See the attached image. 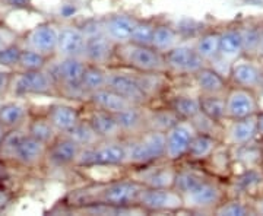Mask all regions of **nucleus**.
<instances>
[{"label": "nucleus", "instance_id": "f257e3e1", "mask_svg": "<svg viewBox=\"0 0 263 216\" xmlns=\"http://www.w3.org/2000/svg\"><path fill=\"white\" fill-rule=\"evenodd\" d=\"M126 167L139 168L165 161V133L146 129L141 134L126 138Z\"/></svg>", "mask_w": 263, "mask_h": 216}, {"label": "nucleus", "instance_id": "f03ea898", "mask_svg": "<svg viewBox=\"0 0 263 216\" xmlns=\"http://www.w3.org/2000/svg\"><path fill=\"white\" fill-rule=\"evenodd\" d=\"M142 186L133 179H117L105 184L97 186V191L86 194L81 205H95L103 203L111 207L138 206V199L141 194Z\"/></svg>", "mask_w": 263, "mask_h": 216}, {"label": "nucleus", "instance_id": "7ed1b4c3", "mask_svg": "<svg viewBox=\"0 0 263 216\" xmlns=\"http://www.w3.org/2000/svg\"><path fill=\"white\" fill-rule=\"evenodd\" d=\"M116 60L129 70L141 73H167L164 53L152 46L123 43L116 46Z\"/></svg>", "mask_w": 263, "mask_h": 216}, {"label": "nucleus", "instance_id": "20e7f679", "mask_svg": "<svg viewBox=\"0 0 263 216\" xmlns=\"http://www.w3.org/2000/svg\"><path fill=\"white\" fill-rule=\"evenodd\" d=\"M86 65L82 57H57V62L53 65L48 62L46 69L56 82L59 95H65L70 100L85 96L81 84Z\"/></svg>", "mask_w": 263, "mask_h": 216}, {"label": "nucleus", "instance_id": "39448f33", "mask_svg": "<svg viewBox=\"0 0 263 216\" xmlns=\"http://www.w3.org/2000/svg\"><path fill=\"white\" fill-rule=\"evenodd\" d=\"M92 165H124L126 167V142L124 139L101 141L94 146L81 148L75 167H92Z\"/></svg>", "mask_w": 263, "mask_h": 216}, {"label": "nucleus", "instance_id": "423d86ee", "mask_svg": "<svg viewBox=\"0 0 263 216\" xmlns=\"http://www.w3.org/2000/svg\"><path fill=\"white\" fill-rule=\"evenodd\" d=\"M86 34L84 60L98 66L107 67L116 58V43L104 34L101 21L88 22L84 27Z\"/></svg>", "mask_w": 263, "mask_h": 216}, {"label": "nucleus", "instance_id": "0eeeda50", "mask_svg": "<svg viewBox=\"0 0 263 216\" xmlns=\"http://www.w3.org/2000/svg\"><path fill=\"white\" fill-rule=\"evenodd\" d=\"M226 191L221 188L215 177L208 175L197 186L181 194L183 199V210L190 212H214L224 199Z\"/></svg>", "mask_w": 263, "mask_h": 216}, {"label": "nucleus", "instance_id": "6e6552de", "mask_svg": "<svg viewBox=\"0 0 263 216\" xmlns=\"http://www.w3.org/2000/svg\"><path fill=\"white\" fill-rule=\"evenodd\" d=\"M10 94L15 96H27V95H59L57 86L53 76L47 69L41 70H29L21 72L15 70L10 82Z\"/></svg>", "mask_w": 263, "mask_h": 216}, {"label": "nucleus", "instance_id": "1a4fd4ad", "mask_svg": "<svg viewBox=\"0 0 263 216\" xmlns=\"http://www.w3.org/2000/svg\"><path fill=\"white\" fill-rule=\"evenodd\" d=\"M138 206L145 213L160 212H179L183 210V199L174 188H142Z\"/></svg>", "mask_w": 263, "mask_h": 216}, {"label": "nucleus", "instance_id": "9d476101", "mask_svg": "<svg viewBox=\"0 0 263 216\" xmlns=\"http://www.w3.org/2000/svg\"><path fill=\"white\" fill-rule=\"evenodd\" d=\"M167 73L173 76H193L197 70L206 66V62L199 56L193 46L179 44L164 53Z\"/></svg>", "mask_w": 263, "mask_h": 216}, {"label": "nucleus", "instance_id": "9b49d317", "mask_svg": "<svg viewBox=\"0 0 263 216\" xmlns=\"http://www.w3.org/2000/svg\"><path fill=\"white\" fill-rule=\"evenodd\" d=\"M227 120H237L257 115L260 111L259 98L254 89L231 86L226 92Z\"/></svg>", "mask_w": 263, "mask_h": 216}, {"label": "nucleus", "instance_id": "f8f14e48", "mask_svg": "<svg viewBox=\"0 0 263 216\" xmlns=\"http://www.w3.org/2000/svg\"><path fill=\"white\" fill-rule=\"evenodd\" d=\"M176 174L177 168L173 165V162L167 161V164H162V161H158L145 167L133 168L130 179L141 183L143 187L173 188Z\"/></svg>", "mask_w": 263, "mask_h": 216}, {"label": "nucleus", "instance_id": "ddd939ff", "mask_svg": "<svg viewBox=\"0 0 263 216\" xmlns=\"http://www.w3.org/2000/svg\"><path fill=\"white\" fill-rule=\"evenodd\" d=\"M196 130L190 120H179L165 132V161L177 162L186 158L190 142Z\"/></svg>", "mask_w": 263, "mask_h": 216}, {"label": "nucleus", "instance_id": "4468645a", "mask_svg": "<svg viewBox=\"0 0 263 216\" xmlns=\"http://www.w3.org/2000/svg\"><path fill=\"white\" fill-rule=\"evenodd\" d=\"M59 32H60V28L54 22H50V21L41 22L25 34V37L22 40L24 47L32 48L48 57H54L57 43H59Z\"/></svg>", "mask_w": 263, "mask_h": 216}, {"label": "nucleus", "instance_id": "2eb2a0df", "mask_svg": "<svg viewBox=\"0 0 263 216\" xmlns=\"http://www.w3.org/2000/svg\"><path fill=\"white\" fill-rule=\"evenodd\" d=\"M107 88L113 89L114 92L122 95L124 100H127L135 105H146L149 103V96L143 92L139 82L133 75V72H122L117 69H108V81Z\"/></svg>", "mask_w": 263, "mask_h": 216}, {"label": "nucleus", "instance_id": "dca6fc26", "mask_svg": "<svg viewBox=\"0 0 263 216\" xmlns=\"http://www.w3.org/2000/svg\"><path fill=\"white\" fill-rule=\"evenodd\" d=\"M254 139H260L257 132V115L224 122L221 143L233 148V146L246 145Z\"/></svg>", "mask_w": 263, "mask_h": 216}, {"label": "nucleus", "instance_id": "f3484780", "mask_svg": "<svg viewBox=\"0 0 263 216\" xmlns=\"http://www.w3.org/2000/svg\"><path fill=\"white\" fill-rule=\"evenodd\" d=\"M263 70L257 63H254L252 57L241 56L234 60L230 67L228 82L231 86H241L249 89H256L260 84Z\"/></svg>", "mask_w": 263, "mask_h": 216}, {"label": "nucleus", "instance_id": "a211bd4d", "mask_svg": "<svg viewBox=\"0 0 263 216\" xmlns=\"http://www.w3.org/2000/svg\"><path fill=\"white\" fill-rule=\"evenodd\" d=\"M86 34L79 25H65L59 32L56 56L54 57H82L84 58Z\"/></svg>", "mask_w": 263, "mask_h": 216}, {"label": "nucleus", "instance_id": "6ab92c4d", "mask_svg": "<svg viewBox=\"0 0 263 216\" xmlns=\"http://www.w3.org/2000/svg\"><path fill=\"white\" fill-rule=\"evenodd\" d=\"M81 146L67 134H59L57 139L50 146H47L46 161L54 167H69L75 165Z\"/></svg>", "mask_w": 263, "mask_h": 216}, {"label": "nucleus", "instance_id": "aec40b11", "mask_svg": "<svg viewBox=\"0 0 263 216\" xmlns=\"http://www.w3.org/2000/svg\"><path fill=\"white\" fill-rule=\"evenodd\" d=\"M138 16L132 13H114L107 18L101 19L104 34L110 40H113L116 44L129 43L133 28L138 22Z\"/></svg>", "mask_w": 263, "mask_h": 216}, {"label": "nucleus", "instance_id": "412c9836", "mask_svg": "<svg viewBox=\"0 0 263 216\" xmlns=\"http://www.w3.org/2000/svg\"><path fill=\"white\" fill-rule=\"evenodd\" d=\"M88 123L91 124V127L94 129L97 136L101 141H116V139H123L122 129L120 124L117 122L114 114L107 113L103 110L94 108L89 111L86 117Z\"/></svg>", "mask_w": 263, "mask_h": 216}, {"label": "nucleus", "instance_id": "4be33fe9", "mask_svg": "<svg viewBox=\"0 0 263 216\" xmlns=\"http://www.w3.org/2000/svg\"><path fill=\"white\" fill-rule=\"evenodd\" d=\"M193 77L199 95H226L230 88V82L226 76L218 73L211 66H203L197 70Z\"/></svg>", "mask_w": 263, "mask_h": 216}, {"label": "nucleus", "instance_id": "5701e85b", "mask_svg": "<svg viewBox=\"0 0 263 216\" xmlns=\"http://www.w3.org/2000/svg\"><path fill=\"white\" fill-rule=\"evenodd\" d=\"M120 124L123 139L141 134L146 130V105H129L123 111L116 114Z\"/></svg>", "mask_w": 263, "mask_h": 216}, {"label": "nucleus", "instance_id": "b1692460", "mask_svg": "<svg viewBox=\"0 0 263 216\" xmlns=\"http://www.w3.org/2000/svg\"><path fill=\"white\" fill-rule=\"evenodd\" d=\"M47 146L37 139L31 138L28 133L24 136L18 148L15 164L25 168H35L43 161H46Z\"/></svg>", "mask_w": 263, "mask_h": 216}, {"label": "nucleus", "instance_id": "393cba45", "mask_svg": "<svg viewBox=\"0 0 263 216\" xmlns=\"http://www.w3.org/2000/svg\"><path fill=\"white\" fill-rule=\"evenodd\" d=\"M47 119L60 134L70 132L81 122V111L67 104H51L46 111Z\"/></svg>", "mask_w": 263, "mask_h": 216}, {"label": "nucleus", "instance_id": "a878e982", "mask_svg": "<svg viewBox=\"0 0 263 216\" xmlns=\"http://www.w3.org/2000/svg\"><path fill=\"white\" fill-rule=\"evenodd\" d=\"M86 100H88L91 107L107 111L110 114H114V115L123 111L124 108H127L129 105H132L127 100L123 98L122 95L114 92L113 89H110V88H104V89H100L97 92H92V94L86 96Z\"/></svg>", "mask_w": 263, "mask_h": 216}, {"label": "nucleus", "instance_id": "bb28decb", "mask_svg": "<svg viewBox=\"0 0 263 216\" xmlns=\"http://www.w3.org/2000/svg\"><path fill=\"white\" fill-rule=\"evenodd\" d=\"M231 150V158L233 164L237 162L240 164L245 169L250 168H260L263 164V143L260 139V143L257 139L249 142L246 145L240 146H233L230 148Z\"/></svg>", "mask_w": 263, "mask_h": 216}, {"label": "nucleus", "instance_id": "cd10ccee", "mask_svg": "<svg viewBox=\"0 0 263 216\" xmlns=\"http://www.w3.org/2000/svg\"><path fill=\"white\" fill-rule=\"evenodd\" d=\"M219 56L227 58L228 62H234L241 56H245L243 47V37L238 25L228 27L221 31V41H219Z\"/></svg>", "mask_w": 263, "mask_h": 216}, {"label": "nucleus", "instance_id": "c85d7f7f", "mask_svg": "<svg viewBox=\"0 0 263 216\" xmlns=\"http://www.w3.org/2000/svg\"><path fill=\"white\" fill-rule=\"evenodd\" d=\"M28 105L22 101H10L0 105V126L5 130L24 127L28 120Z\"/></svg>", "mask_w": 263, "mask_h": 216}, {"label": "nucleus", "instance_id": "c756f323", "mask_svg": "<svg viewBox=\"0 0 263 216\" xmlns=\"http://www.w3.org/2000/svg\"><path fill=\"white\" fill-rule=\"evenodd\" d=\"M263 184V169L260 168H250L243 169L233 181L231 187L235 190V198L241 196H249L254 191H257Z\"/></svg>", "mask_w": 263, "mask_h": 216}, {"label": "nucleus", "instance_id": "7c9ffc66", "mask_svg": "<svg viewBox=\"0 0 263 216\" xmlns=\"http://www.w3.org/2000/svg\"><path fill=\"white\" fill-rule=\"evenodd\" d=\"M219 143L221 141L214 136L196 133L195 138L190 142L186 158L190 162H205L212 155V152L218 148Z\"/></svg>", "mask_w": 263, "mask_h": 216}, {"label": "nucleus", "instance_id": "2f4dec72", "mask_svg": "<svg viewBox=\"0 0 263 216\" xmlns=\"http://www.w3.org/2000/svg\"><path fill=\"white\" fill-rule=\"evenodd\" d=\"M183 37L174 25L165 22H157V27L152 37V47L157 48L161 53H167L171 48L181 44Z\"/></svg>", "mask_w": 263, "mask_h": 216}, {"label": "nucleus", "instance_id": "473e14b6", "mask_svg": "<svg viewBox=\"0 0 263 216\" xmlns=\"http://www.w3.org/2000/svg\"><path fill=\"white\" fill-rule=\"evenodd\" d=\"M25 130L31 138L37 139L38 142L44 143L46 146H50L53 142L56 141L57 136L60 133L57 132L56 127L51 124V122L47 119V115H35L31 117L27 122Z\"/></svg>", "mask_w": 263, "mask_h": 216}, {"label": "nucleus", "instance_id": "72a5a7b5", "mask_svg": "<svg viewBox=\"0 0 263 216\" xmlns=\"http://www.w3.org/2000/svg\"><path fill=\"white\" fill-rule=\"evenodd\" d=\"M25 134H27V130H24V127L9 129L5 132L2 142H0V162L15 164L19 145Z\"/></svg>", "mask_w": 263, "mask_h": 216}, {"label": "nucleus", "instance_id": "f704fd0d", "mask_svg": "<svg viewBox=\"0 0 263 216\" xmlns=\"http://www.w3.org/2000/svg\"><path fill=\"white\" fill-rule=\"evenodd\" d=\"M170 108L179 115L180 120H192L200 113V96L199 95H176L168 101Z\"/></svg>", "mask_w": 263, "mask_h": 216}, {"label": "nucleus", "instance_id": "c9c22d12", "mask_svg": "<svg viewBox=\"0 0 263 216\" xmlns=\"http://www.w3.org/2000/svg\"><path fill=\"white\" fill-rule=\"evenodd\" d=\"M107 81H108V69L107 67L88 63L86 69H85L84 77H82V84H81L85 96L107 88Z\"/></svg>", "mask_w": 263, "mask_h": 216}, {"label": "nucleus", "instance_id": "e433bc0d", "mask_svg": "<svg viewBox=\"0 0 263 216\" xmlns=\"http://www.w3.org/2000/svg\"><path fill=\"white\" fill-rule=\"evenodd\" d=\"M203 164H211V175L219 179V177H228L231 172L233 167V158H231V150L230 146H227L224 143H219L212 155L208 158Z\"/></svg>", "mask_w": 263, "mask_h": 216}, {"label": "nucleus", "instance_id": "4c0bfd02", "mask_svg": "<svg viewBox=\"0 0 263 216\" xmlns=\"http://www.w3.org/2000/svg\"><path fill=\"white\" fill-rule=\"evenodd\" d=\"M219 41H221V31H203L196 38L193 47L208 65L211 60L219 56Z\"/></svg>", "mask_w": 263, "mask_h": 216}, {"label": "nucleus", "instance_id": "58836bf2", "mask_svg": "<svg viewBox=\"0 0 263 216\" xmlns=\"http://www.w3.org/2000/svg\"><path fill=\"white\" fill-rule=\"evenodd\" d=\"M179 115L174 113L168 105L164 108L148 110L146 108V129L165 133L179 122Z\"/></svg>", "mask_w": 263, "mask_h": 216}, {"label": "nucleus", "instance_id": "ea45409f", "mask_svg": "<svg viewBox=\"0 0 263 216\" xmlns=\"http://www.w3.org/2000/svg\"><path fill=\"white\" fill-rule=\"evenodd\" d=\"M241 37H243V47L245 56L256 57L260 54V40H262V25L254 22H245L238 25Z\"/></svg>", "mask_w": 263, "mask_h": 216}, {"label": "nucleus", "instance_id": "a19ab883", "mask_svg": "<svg viewBox=\"0 0 263 216\" xmlns=\"http://www.w3.org/2000/svg\"><path fill=\"white\" fill-rule=\"evenodd\" d=\"M200 111L212 120L224 123L227 120L226 95H199Z\"/></svg>", "mask_w": 263, "mask_h": 216}, {"label": "nucleus", "instance_id": "79ce46f5", "mask_svg": "<svg viewBox=\"0 0 263 216\" xmlns=\"http://www.w3.org/2000/svg\"><path fill=\"white\" fill-rule=\"evenodd\" d=\"M50 58L51 57L46 56V54H41V53H38V51L32 50V48L22 47L16 70L29 72V70H41V69H46L48 62H50Z\"/></svg>", "mask_w": 263, "mask_h": 216}, {"label": "nucleus", "instance_id": "37998d69", "mask_svg": "<svg viewBox=\"0 0 263 216\" xmlns=\"http://www.w3.org/2000/svg\"><path fill=\"white\" fill-rule=\"evenodd\" d=\"M214 213L221 216H245L252 215L254 212L252 205L243 202L241 198H235V196H233V198L230 199H224V200L214 209Z\"/></svg>", "mask_w": 263, "mask_h": 216}, {"label": "nucleus", "instance_id": "c03bdc74", "mask_svg": "<svg viewBox=\"0 0 263 216\" xmlns=\"http://www.w3.org/2000/svg\"><path fill=\"white\" fill-rule=\"evenodd\" d=\"M65 134L72 138L81 148H89V146L97 145L98 142H101V139L97 136V133L94 132V129L91 127V124L88 123L86 119L85 120L81 119V122L78 123L70 132L65 133Z\"/></svg>", "mask_w": 263, "mask_h": 216}, {"label": "nucleus", "instance_id": "a18cd8bd", "mask_svg": "<svg viewBox=\"0 0 263 216\" xmlns=\"http://www.w3.org/2000/svg\"><path fill=\"white\" fill-rule=\"evenodd\" d=\"M155 27H157V21L154 18H139L133 28V32H132L130 43L141 44V46H152V37H154Z\"/></svg>", "mask_w": 263, "mask_h": 216}, {"label": "nucleus", "instance_id": "49530a36", "mask_svg": "<svg viewBox=\"0 0 263 216\" xmlns=\"http://www.w3.org/2000/svg\"><path fill=\"white\" fill-rule=\"evenodd\" d=\"M190 123H192V126L195 127L196 133L209 134V136H214V138L221 141L222 130H224V123L212 120L211 117H208L206 114H203L202 111L199 114H196V115L190 120Z\"/></svg>", "mask_w": 263, "mask_h": 216}, {"label": "nucleus", "instance_id": "de8ad7c7", "mask_svg": "<svg viewBox=\"0 0 263 216\" xmlns=\"http://www.w3.org/2000/svg\"><path fill=\"white\" fill-rule=\"evenodd\" d=\"M21 51H22V46L16 41L5 46L3 48H0V66L16 70Z\"/></svg>", "mask_w": 263, "mask_h": 216}, {"label": "nucleus", "instance_id": "09e8293b", "mask_svg": "<svg viewBox=\"0 0 263 216\" xmlns=\"http://www.w3.org/2000/svg\"><path fill=\"white\" fill-rule=\"evenodd\" d=\"M13 72H0V100L10 91V82H12Z\"/></svg>", "mask_w": 263, "mask_h": 216}, {"label": "nucleus", "instance_id": "8fccbe9b", "mask_svg": "<svg viewBox=\"0 0 263 216\" xmlns=\"http://www.w3.org/2000/svg\"><path fill=\"white\" fill-rule=\"evenodd\" d=\"M15 41H16V40H15L13 32H10L8 28L0 27V48H3L5 46H8V44H12V43H15Z\"/></svg>", "mask_w": 263, "mask_h": 216}, {"label": "nucleus", "instance_id": "3c124183", "mask_svg": "<svg viewBox=\"0 0 263 216\" xmlns=\"http://www.w3.org/2000/svg\"><path fill=\"white\" fill-rule=\"evenodd\" d=\"M252 207H253L254 213L263 215V196H257V198L254 199V202L252 203Z\"/></svg>", "mask_w": 263, "mask_h": 216}, {"label": "nucleus", "instance_id": "603ef678", "mask_svg": "<svg viewBox=\"0 0 263 216\" xmlns=\"http://www.w3.org/2000/svg\"><path fill=\"white\" fill-rule=\"evenodd\" d=\"M257 132L259 138H263V110L257 113Z\"/></svg>", "mask_w": 263, "mask_h": 216}, {"label": "nucleus", "instance_id": "864d4df0", "mask_svg": "<svg viewBox=\"0 0 263 216\" xmlns=\"http://www.w3.org/2000/svg\"><path fill=\"white\" fill-rule=\"evenodd\" d=\"M254 91H256V94H257L259 104H260V107H262V104H263V76H262V81H260V84L257 85V88H256Z\"/></svg>", "mask_w": 263, "mask_h": 216}, {"label": "nucleus", "instance_id": "5fc2aeb1", "mask_svg": "<svg viewBox=\"0 0 263 216\" xmlns=\"http://www.w3.org/2000/svg\"><path fill=\"white\" fill-rule=\"evenodd\" d=\"M259 56H263V25H262V40H260V54Z\"/></svg>", "mask_w": 263, "mask_h": 216}, {"label": "nucleus", "instance_id": "6e6d98bb", "mask_svg": "<svg viewBox=\"0 0 263 216\" xmlns=\"http://www.w3.org/2000/svg\"><path fill=\"white\" fill-rule=\"evenodd\" d=\"M5 132H6V130H5V129H3V127L0 126V142H2V138H3V134H5Z\"/></svg>", "mask_w": 263, "mask_h": 216}, {"label": "nucleus", "instance_id": "4d7b16f0", "mask_svg": "<svg viewBox=\"0 0 263 216\" xmlns=\"http://www.w3.org/2000/svg\"><path fill=\"white\" fill-rule=\"evenodd\" d=\"M260 139H262V143H263V138H260Z\"/></svg>", "mask_w": 263, "mask_h": 216}, {"label": "nucleus", "instance_id": "13d9d810", "mask_svg": "<svg viewBox=\"0 0 263 216\" xmlns=\"http://www.w3.org/2000/svg\"><path fill=\"white\" fill-rule=\"evenodd\" d=\"M262 169H263V164H262Z\"/></svg>", "mask_w": 263, "mask_h": 216}]
</instances>
